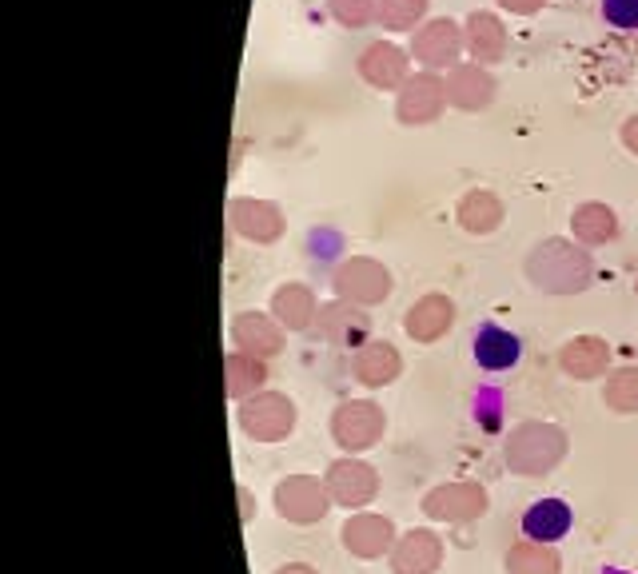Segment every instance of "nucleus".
I'll return each instance as SVG.
<instances>
[{
  "mask_svg": "<svg viewBox=\"0 0 638 574\" xmlns=\"http://www.w3.org/2000/svg\"><path fill=\"white\" fill-rule=\"evenodd\" d=\"M603 20L619 32H638V0H603Z\"/></svg>",
  "mask_w": 638,
  "mask_h": 574,
  "instance_id": "nucleus-3",
  "label": "nucleus"
},
{
  "mask_svg": "<svg viewBox=\"0 0 638 574\" xmlns=\"http://www.w3.org/2000/svg\"><path fill=\"white\" fill-rule=\"evenodd\" d=\"M571 523H575V515H571V507H567L563 499H539V503H531V507L523 511V535H527L531 543H539V547L567 539Z\"/></svg>",
  "mask_w": 638,
  "mask_h": 574,
  "instance_id": "nucleus-2",
  "label": "nucleus"
},
{
  "mask_svg": "<svg viewBox=\"0 0 638 574\" xmlns=\"http://www.w3.org/2000/svg\"><path fill=\"white\" fill-rule=\"evenodd\" d=\"M471 355L483 371H511L523 359V339L499 323H483L471 339Z\"/></svg>",
  "mask_w": 638,
  "mask_h": 574,
  "instance_id": "nucleus-1",
  "label": "nucleus"
}]
</instances>
